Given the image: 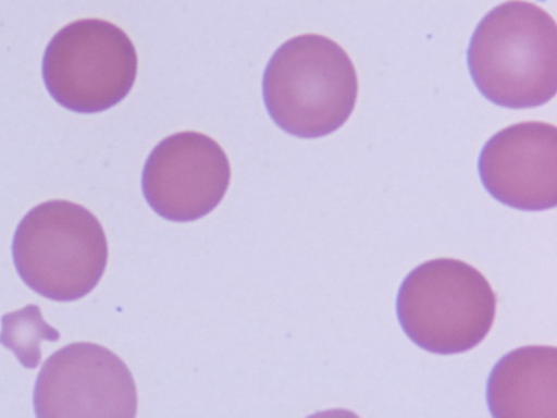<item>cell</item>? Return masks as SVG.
Wrapping results in <instances>:
<instances>
[{
    "label": "cell",
    "mask_w": 557,
    "mask_h": 418,
    "mask_svg": "<svg viewBox=\"0 0 557 418\" xmlns=\"http://www.w3.org/2000/svg\"><path fill=\"white\" fill-rule=\"evenodd\" d=\"M231 162L215 139L184 132L159 143L143 172V193L159 217L194 222L212 212L226 196Z\"/></svg>",
    "instance_id": "obj_7"
},
{
    "label": "cell",
    "mask_w": 557,
    "mask_h": 418,
    "mask_svg": "<svg viewBox=\"0 0 557 418\" xmlns=\"http://www.w3.org/2000/svg\"><path fill=\"white\" fill-rule=\"evenodd\" d=\"M59 340L61 333L44 321L38 306H27L2 318L0 345L12 351L23 367L37 368L42 356L41 343Z\"/></svg>",
    "instance_id": "obj_10"
},
{
    "label": "cell",
    "mask_w": 557,
    "mask_h": 418,
    "mask_svg": "<svg viewBox=\"0 0 557 418\" xmlns=\"http://www.w3.org/2000/svg\"><path fill=\"white\" fill-rule=\"evenodd\" d=\"M494 288L469 263L440 258L421 263L403 281L396 300L401 330L434 355L479 346L496 317Z\"/></svg>",
    "instance_id": "obj_4"
},
{
    "label": "cell",
    "mask_w": 557,
    "mask_h": 418,
    "mask_svg": "<svg viewBox=\"0 0 557 418\" xmlns=\"http://www.w3.org/2000/svg\"><path fill=\"white\" fill-rule=\"evenodd\" d=\"M472 82L487 101L536 108L557 91V28L534 3L510 0L491 10L467 52Z\"/></svg>",
    "instance_id": "obj_1"
},
{
    "label": "cell",
    "mask_w": 557,
    "mask_h": 418,
    "mask_svg": "<svg viewBox=\"0 0 557 418\" xmlns=\"http://www.w3.org/2000/svg\"><path fill=\"white\" fill-rule=\"evenodd\" d=\"M137 388L114 353L94 343H73L44 362L34 391L39 418H134Z\"/></svg>",
    "instance_id": "obj_6"
},
{
    "label": "cell",
    "mask_w": 557,
    "mask_h": 418,
    "mask_svg": "<svg viewBox=\"0 0 557 418\" xmlns=\"http://www.w3.org/2000/svg\"><path fill=\"white\" fill-rule=\"evenodd\" d=\"M479 172L496 201L519 211L557 206V128L548 123L513 124L482 149Z\"/></svg>",
    "instance_id": "obj_8"
},
{
    "label": "cell",
    "mask_w": 557,
    "mask_h": 418,
    "mask_svg": "<svg viewBox=\"0 0 557 418\" xmlns=\"http://www.w3.org/2000/svg\"><path fill=\"white\" fill-rule=\"evenodd\" d=\"M495 418L557 417V351L527 346L496 362L486 386Z\"/></svg>",
    "instance_id": "obj_9"
},
{
    "label": "cell",
    "mask_w": 557,
    "mask_h": 418,
    "mask_svg": "<svg viewBox=\"0 0 557 418\" xmlns=\"http://www.w3.org/2000/svg\"><path fill=\"white\" fill-rule=\"evenodd\" d=\"M136 47L122 28L99 19L63 27L44 54L42 76L59 104L77 113L108 111L136 83Z\"/></svg>",
    "instance_id": "obj_5"
},
{
    "label": "cell",
    "mask_w": 557,
    "mask_h": 418,
    "mask_svg": "<svg viewBox=\"0 0 557 418\" xmlns=\"http://www.w3.org/2000/svg\"><path fill=\"white\" fill-rule=\"evenodd\" d=\"M12 251L23 282L53 302L86 297L101 281L108 263L101 222L87 208L70 201L33 208L18 223Z\"/></svg>",
    "instance_id": "obj_3"
},
{
    "label": "cell",
    "mask_w": 557,
    "mask_h": 418,
    "mask_svg": "<svg viewBox=\"0 0 557 418\" xmlns=\"http://www.w3.org/2000/svg\"><path fill=\"white\" fill-rule=\"evenodd\" d=\"M262 94L268 113L283 132L300 138L330 136L355 111V64L331 38L298 35L273 53Z\"/></svg>",
    "instance_id": "obj_2"
}]
</instances>
